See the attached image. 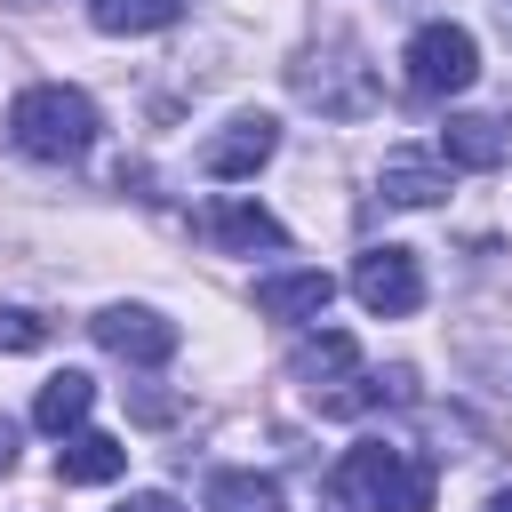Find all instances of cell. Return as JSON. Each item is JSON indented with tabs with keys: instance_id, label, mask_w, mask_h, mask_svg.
<instances>
[{
	"instance_id": "ffe728a7",
	"label": "cell",
	"mask_w": 512,
	"mask_h": 512,
	"mask_svg": "<svg viewBox=\"0 0 512 512\" xmlns=\"http://www.w3.org/2000/svg\"><path fill=\"white\" fill-rule=\"evenodd\" d=\"M480 512H512V488H496V496H488V504H480Z\"/></svg>"
},
{
	"instance_id": "ba28073f",
	"label": "cell",
	"mask_w": 512,
	"mask_h": 512,
	"mask_svg": "<svg viewBox=\"0 0 512 512\" xmlns=\"http://www.w3.org/2000/svg\"><path fill=\"white\" fill-rule=\"evenodd\" d=\"M448 160L440 152H416V144H400V152H384V168H376V192L392 200V208H440L448 200Z\"/></svg>"
},
{
	"instance_id": "ac0fdd59",
	"label": "cell",
	"mask_w": 512,
	"mask_h": 512,
	"mask_svg": "<svg viewBox=\"0 0 512 512\" xmlns=\"http://www.w3.org/2000/svg\"><path fill=\"white\" fill-rule=\"evenodd\" d=\"M120 512H184V504H176V496H160V488H144V496H128Z\"/></svg>"
},
{
	"instance_id": "8992f818",
	"label": "cell",
	"mask_w": 512,
	"mask_h": 512,
	"mask_svg": "<svg viewBox=\"0 0 512 512\" xmlns=\"http://www.w3.org/2000/svg\"><path fill=\"white\" fill-rule=\"evenodd\" d=\"M88 328H96V344H104L112 360H128V368H160V360L176 352V320L152 312V304H104Z\"/></svg>"
},
{
	"instance_id": "4fadbf2b",
	"label": "cell",
	"mask_w": 512,
	"mask_h": 512,
	"mask_svg": "<svg viewBox=\"0 0 512 512\" xmlns=\"http://www.w3.org/2000/svg\"><path fill=\"white\" fill-rule=\"evenodd\" d=\"M360 368V344L344 336V328H320V336H304L296 344V360H288V376L304 384V392H328V384H344Z\"/></svg>"
},
{
	"instance_id": "2e32d148",
	"label": "cell",
	"mask_w": 512,
	"mask_h": 512,
	"mask_svg": "<svg viewBox=\"0 0 512 512\" xmlns=\"http://www.w3.org/2000/svg\"><path fill=\"white\" fill-rule=\"evenodd\" d=\"M208 512H288L272 472H216L208 480Z\"/></svg>"
},
{
	"instance_id": "52a82bcc",
	"label": "cell",
	"mask_w": 512,
	"mask_h": 512,
	"mask_svg": "<svg viewBox=\"0 0 512 512\" xmlns=\"http://www.w3.org/2000/svg\"><path fill=\"white\" fill-rule=\"evenodd\" d=\"M272 152H280V120H272V112H232V120L200 144V168H208L216 184H240V176H256Z\"/></svg>"
},
{
	"instance_id": "5bb4252c",
	"label": "cell",
	"mask_w": 512,
	"mask_h": 512,
	"mask_svg": "<svg viewBox=\"0 0 512 512\" xmlns=\"http://www.w3.org/2000/svg\"><path fill=\"white\" fill-rule=\"evenodd\" d=\"M88 408H96V384H88L80 368H64V376H48V384H40V400H32V424L64 440V432H80V424H88Z\"/></svg>"
},
{
	"instance_id": "e0dca14e",
	"label": "cell",
	"mask_w": 512,
	"mask_h": 512,
	"mask_svg": "<svg viewBox=\"0 0 512 512\" xmlns=\"http://www.w3.org/2000/svg\"><path fill=\"white\" fill-rule=\"evenodd\" d=\"M40 344H48V320L24 304H0V352H40Z\"/></svg>"
},
{
	"instance_id": "7c38bea8",
	"label": "cell",
	"mask_w": 512,
	"mask_h": 512,
	"mask_svg": "<svg viewBox=\"0 0 512 512\" xmlns=\"http://www.w3.org/2000/svg\"><path fill=\"white\" fill-rule=\"evenodd\" d=\"M120 472H128V448L112 432H64V448H56V480L64 488H104Z\"/></svg>"
},
{
	"instance_id": "6da1fadb",
	"label": "cell",
	"mask_w": 512,
	"mask_h": 512,
	"mask_svg": "<svg viewBox=\"0 0 512 512\" xmlns=\"http://www.w3.org/2000/svg\"><path fill=\"white\" fill-rule=\"evenodd\" d=\"M8 136H16L24 160L72 168V160H88V144H96V104H88L80 88H64V80H40V88H24V96L8 104Z\"/></svg>"
},
{
	"instance_id": "7a4b0ae2",
	"label": "cell",
	"mask_w": 512,
	"mask_h": 512,
	"mask_svg": "<svg viewBox=\"0 0 512 512\" xmlns=\"http://www.w3.org/2000/svg\"><path fill=\"white\" fill-rule=\"evenodd\" d=\"M336 504L344 512H432V464L392 440H360L336 464Z\"/></svg>"
},
{
	"instance_id": "5b68a950",
	"label": "cell",
	"mask_w": 512,
	"mask_h": 512,
	"mask_svg": "<svg viewBox=\"0 0 512 512\" xmlns=\"http://www.w3.org/2000/svg\"><path fill=\"white\" fill-rule=\"evenodd\" d=\"M352 296L376 312V320H408L424 304V264L416 248H360L352 256Z\"/></svg>"
},
{
	"instance_id": "9c48e42d",
	"label": "cell",
	"mask_w": 512,
	"mask_h": 512,
	"mask_svg": "<svg viewBox=\"0 0 512 512\" xmlns=\"http://www.w3.org/2000/svg\"><path fill=\"white\" fill-rule=\"evenodd\" d=\"M200 232H208L216 248H240V256H256V248H280V240H288V224H280L264 200H240V192L208 200V208H200Z\"/></svg>"
},
{
	"instance_id": "30bf717a",
	"label": "cell",
	"mask_w": 512,
	"mask_h": 512,
	"mask_svg": "<svg viewBox=\"0 0 512 512\" xmlns=\"http://www.w3.org/2000/svg\"><path fill=\"white\" fill-rule=\"evenodd\" d=\"M448 168H504L512 160V120L504 112H448L440 144H432Z\"/></svg>"
},
{
	"instance_id": "277c9868",
	"label": "cell",
	"mask_w": 512,
	"mask_h": 512,
	"mask_svg": "<svg viewBox=\"0 0 512 512\" xmlns=\"http://www.w3.org/2000/svg\"><path fill=\"white\" fill-rule=\"evenodd\" d=\"M400 72H408V96L424 104H448L480 80V40L464 24H416L408 48H400Z\"/></svg>"
},
{
	"instance_id": "3957f363",
	"label": "cell",
	"mask_w": 512,
	"mask_h": 512,
	"mask_svg": "<svg viewBox=\"0 0 512 512\" xmlns=\"http://www.w3.org/2000/svg\"><path fill=\"white\" fill-rule=\"evenodd\" d=\"M288 88H296V104H312L320 120H360V112L376 104V72H368V56H360L352 32L304 40L296 64H288Z\"/></svg>"
},
{
	"instance_id": "8fae6325",
	"label": "cell",
	"mask_w": 512,
	"mask_h": 512,
	"mask_svg": "<svg viewBox=\"0 0 512 512\" xmlns=\"http://www.w3.org/2000/svg\"><path fill=\"white\" fill-rule=\"evenodd\" d=\"M328 296H336V280L312 272V264H304V272H264V280H256V312H264V320H320Z\"/></svg>"
},
{
	"instance_id": "9a60e30c",
	"label": "cell",
	"mask_w": 512,
	"mask_h": 512,
	"mask_svg": "<svg viewBox=\"0 0 512 512\" xmlns=\"http://www.w3.org/2000/svg\"><path fill=\"white\" fill-rule=\"evenodd\" d=\"M184 16V0H88V24L112 32V40H136V32H168Z\"/></svg>"
},
{
	"instance_id": "d6986e66",
	"label": "cell",
	"mask_w": 512,
	"mask_h": 512,
	"mask_svg": "<svg viewBox=\"0 0 512 512\" xmlns=\"http://www.w3.org/2000/svg\"><path fill=\"white\" fill-rule=\"evenodd\" d=\"M8 464H16V424L0 416V472H8Z\"/></svg>"
}]
</instances>
